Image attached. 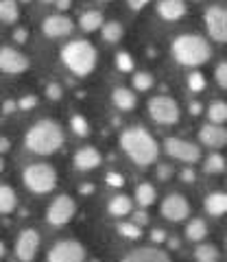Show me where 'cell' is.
<instances>
[{
    "label": "cell",
    "mask_w": 227,
    "mask_h": 262,
    "mask_svg": "<svg viewBox=\"0 0 227 262\" xmlns=\"http://www.w3.org/2000/svg\"><path fill=\"white\" fill-rule=\"evenodd\" d=\"M133 88L138 92H147V90L153 88V75L151 72H138L133 77Z\"/></svg>",
    "instance_id": "33"
},
{
    "label": "cell",
    "mask_w": 227,
    "mask_h": 262,
    "mask_svg": "<svg viewBox=\"0 0 227 262\" xmlns=\"http://www.w3.org/2000/svg\"><path fill=\"white\" fill-rule=\"evenodd\" d=\"M20 3H31V0H20Z\"/></svg>",
    "instance_id": "55"
},
{
    "label": "cell",
    "mask_w": 227,
    "mask_h": 262,
    "mask_svg": "<svg viewBox=\"0 0 227 262\" xmlns=\"http://www.w3.org/2000/svg\"><path fill=\"white\" fill-rule=\"evenodd\" d=\"M24 186L35 194H46L57 186V170L51 164H31L24 168Z\"/></svg>",
    "instance_id": "5"
},
{
    "label": "cell",
    "mask_w": 227,
    "mask_h": 262,
    "mask_svg": "<svg viewBox=\"0 0 227 262\" xmlns=\"http://www.w3.org/2000/svg\"><path fill=\"white\" fill-rule=\"evenodd\" d=\"M120 146L138 166H151L157 160V140L144 127H129L120 134Z\"/></svg>",
    "instance_id": "1"
},
{
    "label": "cell",
    "mask_w": 227,
    "mask_h": 262,
    "mask_svg": "<svg viewBox=\"0 0 227 262\" xmlns=\"http://www.w3.org/2000/svg\"><path fill=\"white\" fill-rule=\"evenodd\" d=\"M120 262H170L168 253L157 247H140L129 251Z\"/></svg>",
    "instance_id": "16"
},
{
    "label": "cell",
    "mask_w": 227,
    "mask_h": 262,
    "mask_svg": "<svg viewBox=\"0 0 227 262\" xmlns=\"http://www.w3.org/2000/svg\"><path fill=\"white\" fill-rule=\"evenodd\" d=\"M190 114H192V116H199V114H201V103H197V101H194V103H190Z\"/></svg>",
    "instance_id": "48"
},
{
    "label": "cell",
    "mask_w": 227,
    "mask_h": 262,
    "mask_svg": "<svg viewBox=\"0 0 227 262\" xmlns=\"http://www.w3.org/2000/svg\"><path fill=\"white\" fill-rule=\"evenodd\" d=\"M9 146H11V142L7 140V138H0V153H7L9 151Z\"/></svg>",
    "instance_id": "49"
},
{
    "label": "cell",
    "mask_w": 227,
    "mask_h": 262,
    "mask_svg": "<svg viewBox=\"0 0 227 262\" xmlns=\"http://www.w3.org/2000/svg\"><path fill=\"white\" fill-rule=\"evenodd\" d=\"M127 3H129V7H131V9H135V11H140V9H142V7H144V5H147V3H149V0H127Z\"/></svg>",
    "instance_id": "45"
},
{
    "label": "cell",
    "mask_w": 227,
    "mask_h": 262,
    "mask_svg": "<svg viewBox=\"0 0 227 262\" xmlns=\"http://www.w3.org/2000/svg\"><path fill=\"white\" fill-rule=\"evenodd\" d=\"M77 214V203H75V199L72 196H68V194H59L57 199L48 206V210H46V221L51 225H55V227H61V225H66V223H70L72 221V216Z\"/></svg>",
    "instance_id": "7"
},
{
    "label": "cell",
    "mask_w": 227,
    "mask_h": 262,
    "mask_svg": "<svg viewBox=\"0 0 227 262\" xmlns=\"http://www.w3.org/2000/svg\"><path fill=\"white\" fill-rule=\"evenodd\" d=\"M116 229L120 236H125L129 241H138L142 236V225H138V223H118Z\"/></svg>",
    "instance_id": "31"
},
{
    "label": "cell",
    "mask_w": 227,
    "mask_h": 262,
    "mask_svg": "<svg viewBox=\"0 0 227 262\" xmlns=\"http://www.w3.org/2000/svg\"><path fill=\"white\" fill-rule=\"evenodd\" d=\"M151 238H153V243H164L166 241V232H164V229H153Z\"/></svg>",
    "instance_id": "43"
},
{
    "label": "cell",
    "mask_w": 227,
    "mask_h": 262,
    "mask_svg": "<svg viewBox=\"0 0 227 262\" xmlns=\"http://www.w3.org/2000/svg\"><path fill=\"white\" fill-rule=\"evenodd\" d=\"M168 245H170L173 249H177V247H179V241H177V238H170V241H168Z\"/></svg>",
    "instance_id": "51"
},
{
    "label": "cell",
    "mask_w": 227,
    "mask_h": 262,
    "mask_svg": "<svg viewBox=\"0 0 227 262\" xmlns=\"http://www.w3.org/2000/svg\"><path fill=\"white\" fill-rule=\"evenodd\" d=\"M170 175H173V168H170L168 164H160L157 166V177L160 179H168Z\"/></svg>",
    "instance_id": "41"
},
{
    "label": "cell",
    "mask_w": 227,
    "mask_h": 262,
    "mask_svg": "<svg viewBox=\"0 0 227 262\" xmlns=\"http://www.w3.org/2000/svg\"><path fill=\"white\" fill-rule=\"evenodd\" d=\"M218 258H221V253H218V249L214 247V245H199L197 249H194V260L197 262H218Z\"/></svg>",
    "instance_id": "28"
},
{
    "label": "cell",
    "mask_w": 227,
    "mask_h": 262,
    "mask_svg": "<svg viewBox=\"0 0 227 262\" xmlns=\"http://www.w3.org/2000/svg\"><path fill=\"white\" fill-rule=\"evenodd\" d=\"M39 251V232L33 227L22 229L15 241V258L20 262H33Z\"/></svg>",
    "instance_id": "10"
},
{
    "label": "cell",
    "mask_w": 227,
    "mask_h": 262,
    "mask_svg": "<svg viewBox=\"0 0 227 262\" xmlns=\"http://www.w3.org/2000/svg\"><path fill=\"white\" fill-rule=\"evenodd\" d=\"M188 88L192 92H203L206 90V77L201 72H190L188 75Z\"/></svg>",
    "instance_id": "34"
},
{
    "label": "cell",
    "mask_w": 227,
    "mask_h": 262,
    "mask_svg": "<svg viewBox=\"0 0 227 262\" xmlns=\"http://www.w3.org/2000/svg\"><path fill=\"white\" fill-rule=\"evenodd\" d=\"M18 107H20L18 101H7V103L3 105V112H5V114H11L13 110H18Z\"/></svg>",
    "instance_id": "44"
},
{
    "label": "cell",
    "mask_w": 227,
    "mask_h": 262,
    "mask_svg": "<svg viewBox=\"0 0 227 262\" xmlns=\"http://www.w3.org/2000/svg\"><path fill=\"white\" fill-rule=\"evenodd\" d=\"M206 20V29L208 35L214 39V42L227 44V7L221 5H212L203 15Z\"/></svg>",
    "instance_id": "8"
},
{
    "label": "cell",
    "mask_w": 227,
    "mask_h": 262,
    "mask_svg": "<svg viewBox=\"0 0 227 262\" xmlns=\"http://www.w3.org/2000/svg\"><path fill=\"white\" fill-rule=\"evenodd\" d=\"M85 247L77 241H61L48 251V262H83Z\"/></svg>",
    "instance_id": "11"
},
{
    "label": "cell",
    "mask_w": 227,
    "mask_h": 262,
    "mask_svg": "<svg viewBox=\"0 0 227 262\" xmlns=\"http://www.w3.org/2000/svg\"><path fill=\"white\" fill-rule=\"evenodd\" d=\"M208 118H210V122H214V125L227 122V103H223V101L212 103L208 107Z\"/></svg>",
    "instance_id": "29"
},
{
    "label": "cell",
    "mask_w": 227,
    "mask_h": 262,
    "mask_svg": "<svg viewBox=\"0 0 227 262\" xmlns=\"http://www.w3.org/2000/svg\"><path fill=\"white\" fill-rule=\"evenodd\" d=\"M181 179H184V182H188V184L194 182V170L192 168H186L184 173H181Z\"/></svg>",
    "instance_id": "46"
},
{
    "label": "cell",
    "mask_w": 227,
    "mask_h": 262,
    "mask_svg": "<svg viewBox=\"0 0 227 262\" xmlns=\"http://www.w3.org/2000/svg\"><path fill=\"white\" fill-rule=\"evenodd\" d=\"M24 144L37 155H53L63 146V129L59 122L44 118L27 131Z\"/></svg>",
    "instance_id": "2"
},
{
    "label": "cell",
    "mask_w": 227,
    "mask_h": 262,
    "mask_svg": "<svg viewBox=\"0 0 227 262\" xmlns=\"http://www.w3.org/2000/svg\"><path fill=\"white\" fill-rule=\"evenodd\" d=\"M149 114L157 125H164V127L177 125V122H179V116H181L179 105H177L175 98H170V96H153L149 101Z\"/></svg>",
    "instance_id": "6"
},
{
    "label": "cell",
    "mask_w": 227,
    "mask_h": 262,
    "mask_svg": "<svg viewBox=\"0 0 227 262\" xmlns=\"http://www.w3.org/2000/svg\"><path fill=\"white\" fill-rule=\"evenodd\" d=\"M92 190H94V186H90V184H87V186H81V192H83V194L92 192Z\"/></svg>",
    "instance_id": "50"
},
{
    "label": "cell",
    "mask_w": 227,
    "mask_h": 262,
    "mask_svg": "<svg viewBox=\"0 0 227 262\" xmlns=\"http://www.w3.org/2000/svg\"><path fill=\"white\" fill-rule=\"evenodd\" d=\"M111 101L114 105L120 110V112H131L135 107V103H138V98L135 94L131 92V90H127V88H116L111 92Z\"/></svg>",
    "instance_id": "20"
},
{
    "label": "cell",
    "mask_w": 227,
    "mask_h": 262,
    "mask_svg": "<svg viewBox=\"0 0 227 262\" xmlns=\"http://www.w3.org/2000/svg\"><path fill=\"white\" fill-rule=\"evenodd\" d=\"M214 79H216L218 88L227 90V61H223V63H218V66H216V70H214Z\"/></svg>",
    "instance_id": "36"
},
{
    "label": "cell",
    "mask_w": 227,
    "mask_h": 262,
    "mask_svg": "<svg viewBox=\"0 0 227 262\" xmlns=\"http://www.w3.org/2000/svg\"><path fill=\"white\" fill-rule=\"evenodd\" d=\"M103 13L101 11H85L83 15L79 18V27L83 29L85 33H92L96 29H101L103 27Z\"/></svg>",
    "instance_id": "27"
},
{
    "label": "cell",
    "mask_w": 227,
    "mask_h": 262,
    "mask_svg": "<svg viewBox=\"0 0 227 262\" xmlns=\"http://www.w3.org/2000/svg\"><path fill=\"white\" fill-rule=\"evenodd\" d=\"M199 140L203 146L210 149H221L227 144V129L223 125H214V122H208L199 129Z\"/></svg>",
    "instance_id": "15"
},
{
    "label": "cell",
    "mask_w": 227,
    "mask_h": 262,
    "mask_svg": "<svg viewBox=\"0 0 227 262\" xmlns=\"http://www.w3.org/2000/svg\"><path fill=\"white\" fill-rule=\"evenodd\" d=\"M42 3H48V5H53V3H57V0H42Z\"/></svg>",
    "instance_id": "54"
},
{
    "label": "cell",
    "mask_w": 227,
    "mask_h": 262,
    "mask_svg": "<svg viewBox=\"0 0 227 262\" xmlns=\"http://www.w3.org/2000/svg\"><path fill=\"white\" fill-rule=\"evenodd\" d=\"M75 168L77 170H94L101 166L103 162V155L99 153V149H94V146H83V149H79L75 153Z\"/></svg>",
    "instance_id": "17"
},
{
    "label": "cell",
    "mask_w": 227,
    "mask_h": 262,
    "mask_svg": "<svg viewBox=\"0 0 227 262\" xmlns=\"http://www.w3.org/2000/svg\"><path fill=\"white\" fill-rule=\"evenodd\" d=\"M107 210H109L111 216H127V214H131V210H133V201L125 194H116L109 201Z\"/></svg>",
    "instance_id": "21"
},
{
    "label": "cell",
    "mask_w": 227,
    "mask_h": 262,
    "mask_svg": "<svg viewBox=\"0 0 227 262\" xmlns=\"http://www.w3.org/2000/svg\"><path fill=\"white\" fill-rule=\"evenodd\" d=\"M20 18V9L15 0H0V22L13 24Z\"/></svg>",
    "instance_id": "25"
},
{
    "label": "cell",
    "mask_w": 227,
    "mask_h": 262,
    "mask_svg": "<svg viewBox=\"0 0 227 262\" xmlns=\"http://www.w3.org/2000/svg\"><path fill=\"white\" fill-rule=\"evenodd\" d=\"M61 94H63V90H61L59 83H55V81H53V83H48V85H46V96L51 98V101H59Z\"/></svg>",
    "instance_id": "37"
},
{
    "label": "cell",
    "mask_w": 227,
    "mask_h": 262,
    "mask_svg": "<svg viewBox=\"0 0 227 262\" xmlns=\"http://www.w3.org/2000/svg\"><path fill=\"white\" fill-rule=\"evenodd\" d=\"M186 11H188V7H186L184 0H160L157 3L160 18L166 22H175V20L184 18Z\"/></svg>",
    "instance_id": "18"
},
{
    "label": "cell",
    "mask_w": 227,
    "mask_h": 262,
    "mask_svg": "<svg viewBox=\"0 0 227 262\" xmlns=\"http://www.w3.org/2000/svg\"><path fill=\"white\" fill-rule=\"evenodd\" d=\"M155 196H157V190L153 184H140L135 188V201L140 203V208H149L155 203Z\"/></svg>",
    "instance_id": "24"
},
{
    "label": "cell",
    "mask_w": 227,
    "mask_h": 262,
    "mask_svg": "<svg viewBox=\"0 0 227 262\" xmlns=\"http://www.w3.org/2000/svg\"><path fill=\"white\" fill-rule=\"evenodd\" d=\"M3 170H5V160L0 158V173H3Z\"/></svg>",
    "instance_id": "53"
},
{
    "label": "cell",
    "mask_w": 227,
    "mask_h": 262,
    "mask_svg": "<svg viewBox=\"0 0 227 262\" xmlns=\"http://www.w3.org/2000/svg\"><path fill=\"white\" fill-rule=\"evenodd\" d=\"M18 105H20V110H33V107H37V96H33V94L22 96Z\"/></svg>",
    "instance_id": "38"
},
{
    "label": "cell",
    "mask_w": 227,
    "mask_h": 262,
    "mask_svg": "<svg viewBox=\"0 0 227 262\" xmlns=\"http://www.w3.org/2000/svg\"><path fill=\"white\" fill-rule=\"evenodd\" d=\"M27 37H29V33H27V29H22V27H18V29H15V31H13V39H15V42H18V44H24V42H27Z\"/></svg>",
    "instance_id": "40"
},
{
    "label": "cell",
    "mask_w": 227,
    "mask_h": 262,
    "mask_svg": "<svg viewBox=\"0 0 227 262\" xmlns=\"http://www.w3.org/2000/svg\"><path fill=\"white\" fill-rule=\"evenodd\" d=\"M116 66H118V70H123V72H131V70H133V59H131V55L118 53V55H116Z\"/></svg>",
    "instance_id": "35"
},
{
    "label": "cell",
    "mask_w": 227,
    "mask_h": 262,
    "mask_svg": "<svg viewBox=\"0 0 227 262\" xmlns=\"http://www.w3.org/2000/svg\"><path fill=\"white\" fill-rule=\"evenodd\" d=\"M164 151L170 155V158L186 162V164H194L201 160V149L197 144H192L184 138H166L164 140Z\"/></svg>",
    "instance_id": "9"
},
{
    "label": "cell",
    "mask_w": 227,
    "mask_h": 262,
    "mask_svg": "<svg viewBox=\"0 0 227 262\" xmlns=\"http://www.w3.org/2000/svg\"><path fill=\"white\" fill-rule=\"evenodd\" d=\"M92 262H99V260H92Z\"/></svg>",
    "instance_id": "56"
},
{
    "label": "cell",
    "mask_w": 227,
    "mask_h": 262,
    "mask_svg": "<svg viewBox=\"0 0 227 262\" xmlns=\"http://www.w3.org/2000/svg\"><path fill=\"white\" fill-rule=\"evenodd\" d=\"M103 39L107 44H116V42H120L123 39V35H125V29H123V24L120 22H116V20H111V22H105L103 24Z\"/></svg>",
    "instance_id": "26"
},
{
    "label": "cell",
    "mask_w": 227,
    "mask_h": 262,
    "mask_svg": "<svg viewBox=\"0 0 227 262\" xmlns=\"http://www.w3.org/2000/svg\"><path fill=\"white\" fill-rule=\"evenodd\" d=\"M5 251H7V249H5V243H3V241H0V258H3V256H5Z\"/></svg>",
    "instance_id": "52"
},
{
    "label": "cell",
    "mask_w": 227,
    "mask_h": 262,
    "mask_svg": "<svg viewBox=\"0 0 227 262\" xmlns=\"http://www.w3.org/2000/svg\"><path fill=\"white\" fill-rule=\"evenodd\" d=\"M208 236V223L203 219H192L188 225H186V238L192 243H199Z\"/></svg>",
    "instance_id": "22"
},
{
    "label": "cell",
    "mask_w": 227,
    "mask_h": 262,
    "mask_svg": "<svg viewBox=\"0 0 227 262\" xmlns=\"http://www.w3.org/2000/svg\"><path fill=\"white\" fill-rule=\"evenodd\" d=\"M170 53H173L177 63L188 66V68H197V66L206 63L212 57V46H210L206 37L194 35V33H184V35L173 39Z\"/></svg>",
    "instance_id": "3"
},
{
    "label": "cell",
    "mask_w": 227,
    "mask_h": 262,
    "mask_svg": "<svg viewBox=\"0 0 227 262\" xmlns=\"http://www.w3.org/2000/svg\"><path fill=\"white\" fill-rule=\"evenodd\" d=\"M70 127H72V131H75L77 136H87L90 134V122H87V118H83L81 114H75V116L70 118Z\"/></svg>",
    "instance_id": "32"
},
{
    "label": "cell",
    "mask_w": 227,
    "mask_h": 262,
    "mask_svg": "<svg viewBox=\"0 0 227 262\" xmlns=\"http://www.w3.org/2000/svg\"><path fill=\"white\" fill-rule=\"evenodd\" d=\"M203 208H206L208 214H212V216L227 214V194L225 192H212V194H208L206 201H203Z\"/></svg>",
    "instance_id": "19"
},
{
    "label": "cell",
    "mask_w": 227,
    "mask_h": 262,
    "mask_svg": "<svg viewBox=\"0 0 227 262\" xmlns=\"http://www.w3.org/2000/svg\"><path fill=\"white\" fill-rule=\"evenodd\" d=\"M96 59H99L96 48L90 42H85V39H75V42H70L61 48L63 66H66L70 72H75L77 77L90 75L96 68Z\"/></svg>",
    "instance_id": "4"
},
{
    "label": "cell",
    "mask_w": 227,
    "mask_h": 262,
    "mask_svg": "<svg viewBox=\"0 0 227 262\" xmlns=\"http://www.w3.org/2000/svg\"><path fill=\"white\" fill-rule=\"evenodd\" d=\"M162 216L170 223H181L184 219H188L190 214V203L184 194H168L164 201H162Z\"/></svg>",
    "instance_id": "12"
},
{
    "label": "cell",
    "mask_w": 227,
    "mask_h": 262,
    "mask_svg": "<svg viewBox=\"0 0 227 262\" xmlns=\"http://www.w3.org/2000/svg\"><path fill=\"white\" fill-rule=\"evenodd\" d=\"M0 70L7 75H20V72L29 70V57L9 46L0 48Z\"/></svg>",
    "instance_id": "13"
},
{
    "label": "cell",
    "mask_w": 227,
    "mask_h": 262,
    "mask_svg": "<svg viewBox=\"0 0 227 262\" xmlns=\"http://www.w3.org/2000/svg\"><path fill=\"white\" fill-rule=\"evenodd\" d=\"M57 9L59 11H66V9H70V5H72V0H57Z\"/></svg>",
    "instance_id": "47"
},
{
    "label": "cell",
    "mask_w": 227,
    "mask_h": 262,
    "mask_svg": "<svg viewBox=\"0 0 227 262\" xmlns=\"http://www.w3.org/2000/svg\"><path fill=\"white\" fill-rule=\"evenodd\" d=\"M133 223H138V225H147V223H149V214H147L144 210L135 212V214H133Z\"/></svg>",
    "instance_id": "42"
},
{
    "label": "cell",
    "mask_w": 227,
    "mask_h": 262,
    "mask_svg": "<svg viewBox=\"0 0 227 262\" xmlns=\"http://www.w3.org/2000/svg\"><path fill=\"white\" fill-rule=\"evenodd\" d=\"M225 166H227V162H225L223 155L221 153H212V155H208L203 170L208 175H218V173H223L225 170Z\"/></svg>",
    "instance_id": "30"
},
{
    "label": "cell",
    "mask_w": 227,
    "mask_h": 262,
    "mask_svg": "<svg viewBox=\"0 0 227 262\" xmlns=\"http://www.w3.org/2000/svg\"><path fill=\"white\" fill-rule=\"evenodd\" d=\"M105 182H107L109 186H114V188H118V186L125 184V177L120 173H107V175H105Z\"/></svg>",
    "instance_id": "39"
},
{
    "label": "cell",
    "mask_w": 227,
    "mask_h": 262,
    "mask_svg": "<svg viewBox=\"0 0 227 262\" xmlns=\"http://www.w3.org/2000/svg\"><path fill=\"white\" fill-rule=\"evenodd\" d=\"M75 29V22H72L68 15H48V18L42 22V31L46 37L57 39V37H66Z\"/></svg>",
    "instance_id": "14"
},
{
    "label": "cell",
    "mask_w": 227,
    "mask_h": 262,
    "mask_svg": "<svg viewBox=\"0 0 227 262\" xmlns=\"http://www.w3.org/2000/svg\"><path fill=\"white\" fill-rule=\"evenodd\" d=\"M18 206V196H15L11 186H0V214H11Z\"/></svg>",
    "instance_id": "23"
}]
</instances>
